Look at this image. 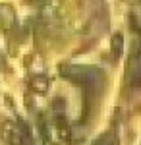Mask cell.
Wrapping results in <instances>:
<instances>
[{"label":"cell","mask_w":141,"mask_h":145,"mask_svg":"<svg viewBox=\"0 0 141 145\" xmlns=\"http://www.w3.org/2000/svg\"><path fill=\"white\" fill-rule=\"evenodd\" d=\"M31 85L35 87V91H41V93L48 89V81H46L44 78H35V79H33V83H31Z\"/></svg>","instance_id":"1"}]
</instances>
